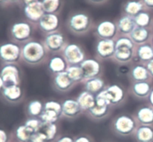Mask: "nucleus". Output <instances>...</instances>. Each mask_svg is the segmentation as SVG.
I'll list each match as a JSON object with an SVG mask.
<instances>
[{"label":"nucleus","mask_w":153,"mask_h":142,"mask_svg":"<svg viewBox=\"0 0 153 142\" xmlns=\"http://www.w3.org/2000/svg\"><path fill=\"white\" fill-rule=\"evenodd\" d=\"M43 44L46 50L52 53H57L63 51L66 46V38L62 33L55 31L46 34L43 40Z\"/></svg>","instance_id":"nucleus-10"},{"label":"nucleus","mask_w":153,"mask_h":142,"mask_svg":"<svg viewBox=\"0 0 153 142\" xmlns=\"http://www.w3.org/2000/svg\"><path fill=\"white\" fill-rule=\"evenodd\" d=\"M133 135L137 142L153 141V126L138 125Z\"/></svg>","instance_id":"nucleus-25"},{"label":"nucleus","mask_w":153,"mask_h":142,"mask_svg":"<svg viewBox=\"0 0 153 142\" xmlns=\"http://www.w3.org/2000/svg\"><path fill=\"white\" fill-rule=\"evenodd\" d=\"M146 7L142 2L141 0H128L124 4L123 9L124 14L128 15L134 17L141 11L145 10Z\"/></svg>","instance_id":"nucleus-28"},{"label":"nucleus","mask_w":153,"mask_h":142,"mask_svg":"<svg viewBox=\"0 0 153 142\" xmlns=\"http://www.w3.org/2000/svg\"><path fill=\"white\" fill-rule=\"evenodd\" d=\"M151 45H152V47H153V35H152V39H151Z\"/></svg>","instance_id":"nucleus-52"},{"label":"nucleus","mask_w":153,"mask_h":142,"mask_svg":"<svg viewBox=\"0 0 153 142\" xmlns=\"http://www.w3.org/2000/svg\"><path fill=\"white\" fill-rule=\"evenodd\" d=\"M9 136L4 129H0V142H8Z\"/></svg>","instance_id":"nucleus-43"},{"label":"nucleus","mask_w":153,"mask_h":142,"mask_svg":"<svg viewBox=\"0 0 153 142\" xmlns=\"http://www.w3.org/2000/svg\"><path fill=\"white\" fill-rule=\"evenodd\" d=\"M118 34L121 36H129L133 30L136 28V24L133 16L123 14L116 22Z\"/></svg>","instance_id":"nucleus-20"},{"label":"nucleus","mask_w":153,"mask_h":142,"mask_svg":"<svg viewBox=\"0 0 153 142\" xmlns=\"http://www.w3.org/2000/svg\"><path fill=\"white\" fill-rule=\"evenodd\" d=\"M21 59V46L13 41L0 43V63L16 64Z\"/></svg>","instance_id":"nucleus-5"},{"label":"nucleus","mask_w":153,"mask_h":142,"mask_svg":"<svg viewBox=\"0 0 153 142\" xmlns=\"http://www.w3.org/2000/svg\"><path fill=\"white\" fill-rule=\"evenodd\" d=\"M153 35L152 31L149 28L136 27L130 34L129 37L135 45H142L149 43Z\"/></svg>","instance_id":"nucleus-22"},{"label":"nucleus","mask_w":153,"mask_h":142,"mask_svg":"<svg viewBox=\"0 0 153 142\" xmlns=\"http://www.w3.org/2000/svg\"><path fill=\"white\" fill-rule=\"evenodd\" d=\"M153 89L151 81L133 82L131 86V92L135 98L138 99L148 98Z\"/></svg>","instance_id":"nucleus-21"},{"label":"nucleus","mask_w":153,"mask_h":142,"mask_svg":"<svg viewBox=\"0 0 153 142\" xmlns=\"http://www.w3.org/2000/svg\"><path fill=\"white\" fill-rule=\"evenodd\" d=\"M39 132L44 135L48 142H53L58 136L56 123L43 124Z\"/></svg>","instance_id":"nucleus-32"},{"label":"nucleus","mask_w":153,"mask_h":142,"mask_svg":"<svg viewBox=\"0 0 153 142\" xmlns=\"http://www.w3.org/2000/svg\"><path fill=\"white\" fill-rule=\"evenodd\" d=\"M67 75L75 83H80L84 81V75L80 65H69L66 70Z\"/></svg>","instance_id":"nucleus-34"},{"label":"nucleus","mask_w":153,"mask_h":142,"mask_svg":"<svg viewBox=\"0 0 153 142\" xmlns=\"http://www.w3.org/2000/svg\"><path fill=\"white\" fill-rule=\"evenodd\" d=\"M74 142H95L94 138L88 134H80L74 137Z\"/></svg>","instance_id":"nucleus-40"},{"label":"nucleus","mask_w":153,"mask_h":142,"mask_svg":"<svg viewBox=\"0 0 153 142\" xmlns=\"http://www.w3.org/2000/svg\"><path fill=\"white\" fill-rule=\"evenodd\" d=\"M53 142H74V138L69 135H58Z\"/></svg>","instance_id":"nucleus-42"},{"label":"nucleus","mask_w":153,"mask_h":142,"mask_svg":"<svg viewBox=\"0 0 153 142\" xmlns=\"http://www.w3.org/2000/svg\"><path fill=\"white\" fill-rule=\"evenodd\" d=\"M61 105H62V116L66 118H76L83 112L76 99L68 98L64 100L61 103Z\"/></svg>","instance_id":"nucleus-17"},{"label":"nucleus","mask_w":153,"mask_h":142,"mask_svg":"<svg viewBox=\"0 0 153 142\" xmlns=\"http://www.w3.org/2000/svg\"><path fill=\"white\" fill-rule=\"evenodd\" d=\"M46 52L43 43L30 40L21 46V59L28 65H38L45 60Z\"/></svg>","instance_id":"nucleus-1"},{"label":"nucleus","mask_w":153,"mask_h":142,"mask_svg":"<svg viewBox=\"0 0 153 142\" xmlns=\"http://www.w3.org/2000/svg\"><path fill=\"white\" fill-rule=\"evenodd\" d=\"M40 1V0H21V2H22L24 5H25V4H31V3L35 2V1Z\"/></svg>","instance_id":"nucleus-48"},{"label":"nucleus","mask_w":153,"mask_h":142,"mask_svg":"<svg viewBox=\"0 0 153 142\" xmlns=\"http://www.w3.org/2000/svg\"><path fill=\"white\" fill-rule=\"evenodd\" d=\"M84 86L85 90L94 94V95L100 93L106 87L103 79L100 77L84 80Z\"/></svg>","instance_id":"nucleus-27"},{"label":"nucleus","mask_w":153,"mask_h":142,"mask_svg":"<svg viewBox=\"0 0 153 142\" xmlns=\"http://www.w3.org/2000/svg\"><path fill=\"white\" fill-rule=\"evenodd\" d=\"M107 101L111 107L120 105L126 98V92L122 86L117 83H114L104 89Z\"/></svg>","instance_id":"nucleus-9"},{"label":"nucleus","mask_w":153,"mask_h":142,"mask_svg":"<svg viewBox=\"0 0 153 142\" xmlns=\"http://www.w3.org/2000/svg\"><path fill=\"white\" fill-rule=\"evenodd\" d=\"M0 76L4 83V86L19 85L20 71L14 63L3 64L0 68Z\"/></svg>","instance_id":"nucleus-8"},{"label":"nucleus","mask_w":153,"mask_h":142,"mask_svg":"<svg viewBox=\"0 0 153 142\" xmlns=\"http://www.w3.org/2000/svg\"><path fill=\"white\" fill-rule=\"evenodd\" d=\"M45 13L56 14L61 7V0H41Z\"/></svg>","instance_id":"nucleus-36"},{"label":"nucleus","mask_w":153,"mask_h":142,"mask_svg":"<svg viewBox=\"0 0 153 142\" xmlns=\"http://www.w3.org/2000/svg\"><path fill=\"white\" fill-rule=\"evenodd\" d=\"M32 31L31 23L24 21L13 22L9 28L10 38L16 43H25L29 41L32 35Z\"/></svg>","instance_id":"nucleus-6"},{"label":"nucleus","mask_w":153,"mask_h":142,"mask_svg":"<svg viewBox=\"0 0 153 142\" xmlns=\"http://www.w3.org/2000/svg\"><path fill=\"white\" fill-rule=\"evenodd\" d=\"M29 142H48L46 141V138L44 135L40 132H34L33 133L32 136H31V139H30Z\"/></svg>","instance_id":"nucleus-41"},{"label":"nucleus","mask_w":153,"mask_h":142,"mask_svg":"<svg viewBox=\"0 0 153 142\" xmlns=\"http://www.w3.org/2000/svg\"><path fill=\"white\" fill-rule=\"evenodd\" d=\"M0 92L3 100L10 104H17L21 101L23 97L22 89L19 85L4 86Z\"/></svg>","instance_id":"nucleus-16"},{"label":"nucleus","mask_w":153,"mask_h":142,"mask_svg":"<svg viewBox=\"0 0 153 142\" xmlns=\"http://www.w3.org/2000/svg\"><path fill=\"white\" fill-rule=\"evenodd\" d=\"M24 124L33 132H37L41 129L43 123L39 118H29L25 121Z\"/></svg>","instance_id":"nucleus-38"},{"label":"nucleus","mask_w":153,"mask_h":142,"mask_svg":"<svg viewBox=\"0 0 153 142\" xmlns=\"http://www.w3.org/2000/svg\"><path fill=\"white\" fill-rule=\"evenodd\" d=\"M129 77L133 82L152 81V80L145 64L134 65L130 71Z\"/></svg>","instance_id":"nucleus-24"},{"label":"nucleus","mask_w":153,"mask_h":142,"mask_svg":"<svg viewBox=\"0 0 153 142\" xmlns=\"http://www.w3.org/2000/svg\"><path fill=\"white\" fill-rule=\"evenodd\" d=\"M138 124L134 116L127 114L117 116L111 123L112 131L121 137H128L134 135Z\"/></svg>","instance_id":"nucleus-3"},{"label":"nucleus","mask_w":153,"mask_h":142,"mask_svg":"<svg viewBox=\"0 0 153 142\" xmlns=\"http://www.w3.org/2000/svg\"><path fill=\"white\" fill-rule=\"evenodd\" d=\"M146 8L153 9V0H141Z\"/></svg>","instance_id":"nucleus-45"},{"label":"nucleus","mask_w":153,"mask_h":142,"mask_svg":"<svg viewBox=\"0 0 153 142\" xmlns=\"http://www.w3.org/2000/svg\"><path fill=\"white\" fill-rule=\"evenodd\" d=\"M148 102H149V104L151 106V107H153V89L151 92V93L149 94V97H148Z\"/></svg>","instance_id":"nucleus-47"},{"label":"nucleus","mask_w":153,"mask_h":142,"mask_svg":"<svg viewBox=\"0 0 153 142\" xmlns=\"http://www.w3.org/2000/svg\"><path fill=\"white\" fill-rule=\"evenodd\" d=\"M84 75V80L100 76L102 71V65L100 61L94 58L85 59L80 64Z\"/></svg>","instance_id":"nucleus-14"},{"label":"nucleus","mask_w":153,"mask_h":142,"mask_svg":"<svg viewBox=\"0 0 153 142\" xmlns=\"http://www.w3.org/2000/svg\"><path fill=\"white\" fill-rule=\"evenodd\" d=\"M134 116L138 125L153 126V107L149 104L138 107Z\"/></svg>","instance_id":"nucleus-19"},{"label":"nucleus","mask_w":153,"mask_h":142,"mask_svg":"<svg viewBox=\"0 0 153 142\" xmlns=\"http://www.w3.org/2000/svg\"><path fill=\"white\" fill-rule=\"evenodd\" d=\"M135 55L137 59L146 64L153 59V47L150 43L139 45L135 49Z\"/></svg>","instance_id":"nucleus-26"},{"label":"nucleus","mask_w":153,"mask_h":142,"mask_svg":"<svg viewBox=\"0 0 153 142\" xmlns=\"http://www.w3.org/2000/svg\"><path fill=\"white\" fill-rule=\"evenodd\" d=\"M136 26L140 28H149L152 23V16L147 11L143 10L134 17Z\"/></svg>","instance_id":"nucleus-35"},{"label":"nucleus","mask_w":153,"mask_h":142,"mask_svg":"<svg viewBox=\"0 0 153 142\" xmlns=\"http://www.w3.org/2000/svg\"><path fill=\"white\" fill-rule=\"evenodd\" d=\"M33 133L34 132H33L25 124H21L15 129L14 135L18 142H29Z\"/></svg>","instance_id":"nucleus-33"},{"label":"nucleus","mask_w":153,"mask_h":142,"mask_svg":"<svg viewBox=\"0 0 153 142\" xmlns=\"http://www.w3.org/2000/svg\"><path fill=\"white\" fill-rule=\"evenodd\" d=\"M83 111H88L96 105L95 95L88 91H82L76 98Z\"/></svg>","instance_id":"nucleus-29"},{"label":"nucleus","mask_w":153,"mask_h":142,"mask_svg":"<svg viewBox=\"0 0 153 142\" xmlns=\"http://www.w3.org/2000/svg\"><path fill=\"white\" fill-rule=\"evenodd\" d=\"M42 32L48 34L58 31L60 26V19L55 13H45L37 22Z\"/></svg>","instance_id":"nucleus-13"},{"label":"nucleus","mask_w":153,"mask_h":142,"mask_svg":"<svg viewBox=\"0 0 153 142\" xmlns=\"http://www.w3.org/2000/svg\"><path fill=\"white\" fill-rule=\"evenodd\" d=\"M3 87H4V83H3L2 78H1V77L0 76V91L3 89Z\"/></svg>","instance_id":"nucleus-50"},{"label":"nucleus","mask_w":153,"mask_h":142,"mask_svg":"<svg viewBox=\"0 0 153 142\" xmlns=\"http://www.w3.org/2000/svg\"><path fill=\"white\" fill-rule=\"evenodd\" d=\"M95 34L99 39L114 40L118 34L116 22L111 20L101 21L96 25Z\"/></svg>","instance_id":"nucleus-11"},{"label":"nucleus","mask_w":153,"mask_h":142,"mask_svg":"<svg viewBox=\"0 0 153 142\" xmlns=\"http://www.w3.org/2000/svg\"><path fill=\"white\" fill-rule=\"evenodd\" d=\"M68 66L69 65L67 62L61 55H54L50 57L48 62L49 71L54 75L66 71Z\"/></svg>","instance_id":"nucleus-23"},{"label":"nucleus","mask_w":153,"mask_h":142,"mask_svg":"<svg viewBox=\"0 0 153 142\" xmlns=\"http://www.w3.org/2000/svg\"><path fill=\"white\" fill-rule=\"evenodd\" d=\"M52 83L55 90L59 92H69L76 85V83L69 77L66 71L54 75Z\"/></svg>","instance_id":"nucleus-18"},{"label":"nucleus","mask_w":153,"mask_h":142,"mask_svg":"<svg viewBox=\"0 0 153 142\" xmlns=\"http://www.w3.org/2000/svg\"><path fill=\"white\" fill-rule=\"evenodd\" d=\"M135 44L129 36H120L115 40L114 59L121 64L129 63L135 55Z\"/></svg>","instance_id":"nucleus-2"},{"label":"nucleus","mask_w":153,"mask_h":142,"mask_svg":"<svg viewBox=\"0 0 153 142\" xmlns=\"http://www.w3.org/2000/svg\"><path fill=\"white\" fill-rule=\"evenodd\" d=\"M151 142H153V141H151Z\"/></svg>","instance_id":"nucleus-54"},{"label":"nucleus","mask_w":153,"mask_h":142,"mask_svg":"<svg viewBox=\"0 0 153 142\" xmlns=\"http://www.w3.org/2000/svg\"><path fill=\"white\" fill-rule=\"evenodd\" d=\"M7 4V0H0V6H4Z\"/></svg>","instance_id":"nucleus-51"},{"label":"nucleus","mask_w":153,"mask_h":142,"mask_svg":"<svg viewBox=\"0 0 153 142\" xmlns=\"http://www.w3.org/2000/svg\"><path fill=\"white\" fill-rule=\"evenodd\" d=\"M44 110V104L39 100H32L26 106V113L29 118H39Z\"/></svg>","instance_id":"nucleus-31"},{"label":"nucleus","mask_w":153,"mask_h":142,"mask_svg":"<svg viewBox=\"0 0 153 142\" xmlns=\"http://www.w3.org/2000/svg\"><path fill=\"white\" fill-rule=\"evenodd\" d=\"M109 106H98L95 105L92 108L87 111L88 116L95 121H100L105 118L110 113Z\"/></svg>","instance_id":"nucleus-30"},{"label":"nucleus","mask_w":153,"mask_h":142,"mask_svg":"<svg viewBox=\"0 0 153 142\" xmlns=\"http://www.w3.org/2000/svg\"><path fill=\"white\" fill-rule=\"evenodd\" d=\"M44 110H52L62 116V105L56 101H49L44 103Z\"/></svg>","instance_id":"nucleus-39"},{"label":"nucleus","mask_w":153,"mask_h":142,"mask_svg":"<svg viewBox=\"0 0 153 142\" xmlns=\"http://www.w3.org/2000/svg\"><path fill=\"white\" fill-rule=\"evenodd\" d=\"M61 117V115L57 113L56 112L43 110V112L40 115L39 118L42 121L43 124H52L56 123Z\"/></svg>","instance_id":"nucleus-37"},{"label":"nucleus","mask_w":153,"mask_h":142,"mask_svg":"<svg viewBox=\"0 0 153 142\" xmlns=\"http://www.w3.org/2000/svg\"><path fill=\"white\" fill-rule=\"evenodd\" d=\"M96 53L101 60H108L114 57L115 52V40L99 39L96 45Z\"/></svg>","instance_id":"nucleus-12"},{"label":"nucleus","mask_w":153,"mask_h":142,"mask_svg":"<svg viewBox=\"0 0 153 142\" xmlns=\"http://www.w3.org/2000/svg\"><path fill=\"white\" fill-rule=\"evenodd\" d=\"M145 65H146V68H147L148 71H149L151 77H152L153 79V59L149 61L148 63H146Z\"/></svg>","instance_id":"nucleus-44"},{"label":"nucleus","mask_w":153,"mask_h":142,"mask_svg":"<svg viewBox=\"0 0 153 142\" xmlns=\"http://www.w3.org/2000/svg\"><path fill=\"white\" fill-rule=\"evenodd\" d=\"M21 2V0H7V4H16Z\"/></svg>","instance_id":"nucleus-49"},{"label":"nucleus","mask_w":153,"mask_h":142,"mask_svg":"<svg viewBox=\"0 0 153 142\" xmlns=\"http://www.w3.org/2000/svg\"><path fill=\"white\" fill-rule=\"evenodd\" d=\"M23 13L30 22L37 23L42 16L45 14L41 0L24 5Z\"/></svg>","instance_id":"nucleus-15"},{"label":"nucleus","mask_w":153,"mask_h":142,"mask_svg":"<svg viewBox=\"0 0 153 142\" xmlns=\"http://www.w3.org/2000/svg\"><path fill=\"white\" fill-rule=\"evenodd\" d=\"M105 142H112V141H105Z\"/></svg>","instance_id":"nucleus-53"},{"label":"nucleus","mask_w":153,"mask_h":142,"mask_svg":"<svg viewBox=\"0 0 153 142\" xmlns=\"http://www.w3.org/2000/svg\"><path fill=\"white\" fill-rule=\"evenodd\" d=\"M63 57L69 65H80L85 60V54L82 48L76 43H69L63 49Z\"/></svg>","instance_id":"nucleus-7"},{"label":"nucleus","mask_w":153,"mask_h":142,"mask_svg":"<svg viewBox=\"0 0 153 142\" xmlns=\"http://www.w3.org/2000/svg\"><path fill=\"white\" fill-rule=\"evenodd\" d=\"M69 31L76 35H82L90 31L92 26L91 17L85 12H76L70 16L67 22Z\"/></svg>","instance_id":"nucleus-4"},{"label":"nucleus","mask_w":153,"mask_h":142,"mask_svg":"<svg viewBox=\"0 0 153 142\" xmlns=\"http://www.w3.org/2000/svg\"><path fill=\"white\" fill-rule=\"evenodd\" d=\"M90 3L94 4H102L105 2L107 0H88Z\"/></svg>","instance_id":"nucleus-46"}]
</instances>
